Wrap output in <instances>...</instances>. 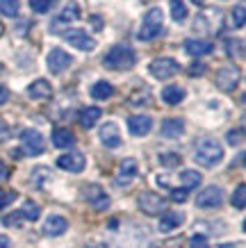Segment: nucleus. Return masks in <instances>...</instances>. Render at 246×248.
Returning a JSON list of instances; mask_svg holds the SVG:
<instances>
[{
    "label": "nucleus",
    "mask_w": 246,
    "mask_h": 248,
    "mask_svg": "<svg viewBox=\"0 0 246 248\" xmlns=\"http://www.w3.org/2000/svg\"><path fill=\"white\" fill-rule=\"evenodd\" d=\"M137 64V53L128 44L112 46L103 57V66L110 71H130Z\"/></svg>",
    "instance_id": "1"
},
{
    "label": "nucleus",
    "mask_w": 246,
    "mask_h": 248,
    "mask_svg": "<svg viewBox=\"0 0 246 248\" xmlns=\"http://www.w3.org/2000/svg\"><path fill=\"white\" fill-rule=\"evenodd\" d=\"M194 159H196V164L205 166V169H212V166H216L224 159V148H221V143L216 141V139L203 137L201 141L196 143Z\"/></svg>",
    "instance_id": "2"
},
{
    "label": "nucleus",
    "mask_w": 246,
    "mask_h": 248,
    "mask_svg": "<svg viewBox=\"0 0 246 248\" xmlns=\"http://www.w3.org/2000/svg\"><path fill=\"white\" fill-rule=\"evenodd\" d=\"M162 28H164L162 9L153 7V9H148V12H146V16H144L142 28H139V32H137V37H139V41H153V39L160 37Z\"/></svg>",
    "instance_id": "3"
},
{
    "label": "nucleus",
    "mask_w": 246,
    "mask_h": 248,
    "mask_svg": "<svg viewBox=\"0 0 246 248\" xmlns=\"http://www.w3.org/2000/svg\"><path fill=\"white\" fill-rule=\"evenodd\" d=\"M150 76L157 78V80H171L173 76H178L180 73V64L173 57H155V60L150 62Z\"/></svg>",
    "instance_id": "4"
},
{
    "label": "nucleus",
    "mask_w": 246,
    "mask_h": 248,
    "mask_svg": "<svg viewBox=\"0 0 246 248\" xmlns=\"http://www.w3.org/2000/svg\"><path fill=\"white\" fill-rule=\"evenodd\" d=\"M21 155H30V157H37L46 151V141L39 130H23L21 132Z\"/></svg>",
    "instance_id": "5"
},
{
    "label": "nucleus",
    "mask_w": 246,
    "mask_h": 248,
    "mask_svg": "<svg viewBox=\"0 0 246 248\" xmlns=\"http://www.w3.org/2000/svg\"><path fill=\"white\" fill-rule=\"evenodd\" d=\"M137 203H139V210H142L144 214H148V217H160V214L166 212V201H164L160 194H155V191H144V194H139Z\"/></svg>",
    "instance_id": "6"
},
{
    "label": "nucleus",
    "mask_w": 246,
    "mask_h": 248,
    "mask_svg": "<svg viewBox=\"0 0 246 248\" xmlns=\"http://www.w3.org/2000/svg\"><path fill=\"white\" fill-rule=\"evenodd\" d=\"M221 203H224V189L216 187V185H210L196 196L198 210H216V207H221Z\"/></svg>",
    "instance_id": "7"
},
{
    "label": "nucleus",
    "mask_w": 246,
    "mask_h": 248,
    "mask_svg": "<svg viewBox=\"0 0 246 248\" xmlns=\"http://www.w3.org/2000/svg\"><path fill=\"white\" fill-rule=\"evenodd\" d=\"M78 18H80V7H78V2H68L66 7H64L60 14L52 18L50 30L55 32V34H64V28H68V25H71V23H75Z\"/></svg>",
    "instance_id": "8"
},
{
    "label": "nucleus",
    "mask_w": 246,
    "mask_h": 248,
    "mask_svg": "<svg viewBox=\"0 0 246 248\" xmlns=\"http://www.w3.org/2000/svg\"><path fill=\"white\" fill-rule=\"evenodd\" d=\"M82 196H84V201L89 203L91 210H96V212H103L112 205L110 196L105 194L100 185H87V187L82 189Z\"/></svg>",
    "instance_id": "9"
},
{
    "label": "nucleus",
    "mask_w": 246,
    "mask_h": 248,
    "mask_svg": "<svg viewBox=\"0 0 246 248\" xmlns=\"http://www.w3.org/2000/svg\"><path fill=\"white\" fill-rule=\"evenodd\" d=\"M239 68L237 66H221L219 71H216V76H214V84L219 87L221 91H235V87L239 84Z\"/></svg>",
    "instance_id": "10"
},
{
    "label": "nucleus",
    "mask_w": 246,
    "mask_h": 248,
    "mask_svg": "<svg viewBox=\"0 0 246 248\" xmlns=\"http://www.w3.org/2000/svg\"><path fill=\"white\" fill-rule=\"evenodd\" d=\"M137 173H139L137 159H134V157H126L119 164V171H116V175H114V185H116V187H128V185H130V182L137 178Z\"/></svg>",
    "instance_id": "11"
},
{
    "label": "nucleus",
    "mask_w": 246,
    "mask_h": 248,
    "mask_svg": "<svg viewBox=\"0 0 246 248\" xmlns=\"http://www.w3.org/2000/svg\"><path fill=\"white\" fill-rule=\"evenodd\" d=\"M62 37H64L66 44H71L73 48H78V50H84V53H91V50L96 48V41L84 30H64Z\"/></svg>",
    "instance_id": "12"
},
{
    "label": "nucleus",
    "mask_w": 246,
    "mask_h": 248,
    "mask_svg": "<svg viewBox=\"0 0 246 248\" xmlns=\"http://www.w3.org/2000/svg\"><path fill=\"white\" fill-rule=\"evenodd\" d=\"M57 166L62 171H68V173H82L84 166H87V159H84V155L80 151H71L57 157Z\"/></svg>",
    "instance_id": "13"
},
{
    "label": "nucleus",
    "mask_w": 246,
    "mask_h": 248,
    "mask_svg": "<svg viewBox=\"0 0 246 248\" xmlns=\"http://www.w3.org/2000/svg\"><path fill=\"white\" fill-rule=\"evenodd\" d=\"M46 62H48V71L57 76V73L66 71V68L73 64V57H71L64 48H52L50 53H48V60Z\"/></svg>",
    "instance_id": "14"
},
{
    "label": "nucleus",
    "mask_w": 246,
    "mask_h": 248,
    "mask_svg": "<svg viewBox=\"0 0 246 248\" xmlns=\"http://www.w3.org/2000/svg\"><path fill=\"white\" fill-rule=\"evenodd\" d=\"M98 137H100V143H103L105 148H119L121 146V130L112 121H107L105 125H100Z\"/></svg>",
    "instance_id": "15"
},
{
    "label": "nucleus",
    "mask_w": 246,
    "mask_h": 248,
    "mask_svg": "<svg viewBox=\"0 0 246 248\" xmlns=\"http://www.w3.org/2000/svg\"><path fill=\"white\" fill-rule=\"evenodd\" d=\"M128 130L132 137H146L153 130V119L148 114H134L128 119Z\"/></svg>",
    "instance_id": "16"
},
{
    "label": "nucleus",
    "mask_w": 246,
    "mask_h": 248,
    "mask_svg": "<svg viewBox=\"0 0 246 248\" xmlns=\"http://www.w3.org/2000/svg\"><path fill=\"white\" fill-rule=\"evenodd\" d=\"M44 234L46 237H60V234H64L68 230V221L64 217H60V214H50V217L44 221Z\"/></svg>",
    "instance_id": "17"
},
{
    "label": "nucleus",
    "mask_w": 246,
    "mask_h": 248,
    "mask_svg": "<svg viewBox=\"0 0 246 248\" xmlns=\"http://www.w3.org/2000/svg\"><path fill=\"white\" fill-rule=\"evenodd\" d=\"M212 50H214V46L208 39H187L185 41V53L189 57H203V55H210Z\"/></svg>",
    "instance_id": "18"
},
{
    "label": "nucleus",
    "mask_w": 246,
    "mask_h": 248,
    "mask_svg": "<svg viewBox=\"0 0 246 248\" xmlns=\"http://www.w3.org/2000/svg\"><path fill=\"white\" fill-rule=\"evenodd\" d=\"M52 96V84L44 78H39L28 87V98L30 100H48Z\"/></svg>",
    "instance_id": "19"
},
{
    "label": "nucleus",
    "mask_w": 246,
    "mask_h": 248,
    "mask_svg": "<svg viewBox=\"0 0 246 248\" xmlns=\"http://www.w3.org/2000/svg\"><path fill=\"white\" fill-rule=\"evenodd\" d=\"M185 223V214L182 212H164L160 214V232H171L176 228H180Z\"/></svg>",
    "instance_id": "20"
},
{
    "label": "nucleus",
    "mask_w": 246,
    "mask_h": 248,
    "mask_svg": "<svg viewBox=\"0 0 246 248\" xmlns=\"http://www.w3.org/2000/svg\"><path fill=\"white\" fill-rule=\"evenodd\" d=\"M182 132H185V123L180 119H164L160 125V135L164 139H180Z\"/></svg>",
    "instance_id": "21"
},
{
    "label": "nucleus",
    "mask_w": 246,
    "mask_h": 248,
    "mask_svg": "<svg viewBox=\"0 0 246 248\" xmlns=\"http://www.w3.org/2000/svg\"><path fill=\"white\" fill-rule=\"evenodd\" d=\"M100 116H103V112H100V107H84V109H80V116H78V123H80L84 130L94 128L98 121H100Z\"/></svg>",
    "instance_id": "22"
},
{
    "label": "nucleus",
    "mask_w": 246,
    "mask_h": 248,
    "mask_svg": "<svg viewBox=\"0 0 246 248\" xmlns=\"http://www.w3.org/2000/svg\"><path fill=\"white\" fill-rule=\"evenodd\" d=\"M185 89L180 87V84H169V87H164L162 89V100L166 105H180L182 100H185Z\"/></svg>",
    "instance_id": "23"
},
{
    "label": "nucleus",
    "mask_w": 246,
    "mask_h": 248,
    "mask_svg": "<svg viewBox=\"0 0 246 248\" xmlns=\"http://www.w3.org/2000/svg\"><path fill=\"white\" fill-rule=\"evenodd\" d=\"M178 182L180 187L185 189V191H189V189H196L198 185L203 182V175L198 171H192V169H185V171H180L178 175Z\"/></svg>",
    "instance_id": "24"
},
{
    "label": "nucleus",
    "mask_w": 246,
    "mask_h": 248,
    "mask_svg": "<svg viewBox=\"0 0 246 248\" xmlns=\"http://www.w3.org/2000/svg\"><path fill=\"white\" fill-rule=\"evenodd\" d=\"M75 143V135L66 128H57L52 130V146L55 148H71Z\"/></svg>",
    "instance_id": "25"
},
{
    "label": "nucleus",
    "mask_w": 246,
    "mask_h": 248,
    "mask_svg": "<svg viewBox=\"0 0 246 248\" xmlns=\"http://www.w3.org/2000/svg\"><path fill=\"white\" fill-rule=\"evenodd\" d=\"M224 44H226V55L230 60H244V41L239 37H228L224 39Z\"/></svg>",
    "instance_id": "26"
},
{
    "label": "nucleus",
    "mask_w": 246,
    "mask_h": 248,
    "mask_svg": "<svg viewBox=\"0 0 246 248\" xmlns=\"http://www.w3.org/2000/svg\"><path fill=\"white\" fill-rule=\"evenodd\" d=\"M91 98H96V100H110L114 96V87L110 82H105V80H98L94 87H91Z\"/></svg>",
    "instance_id": "27"
},
{
    "label": "nucleus",
    "mask_w": 246,
    "mask_h": 248,
    "mask_svg": "<svg viewBox=\"0 0 246 248\" xmlns=\"http://www.w3.org/2000/svg\"><path fill=\"white\" fill-rule=\"evenodd\" d=\"M18 214H21L25 221H37V218L41 217V207H39L37 203H32V201H25L23 207L18 210Z\"/></svg>",
    "instance_id": "28"
},
{
    "label": "nucleus",
    "mask_w": 246,
    "mask_h": 248,
    "mask_svg": "<svg viewBox=\"0 0 246 248\" xmlns=\"http://www.w3.org/2000/svg\"><path fill=\"white\" fill-rule=\"evenodd\" d=\"M171 5V16H173V21L176 23H182L187 18V5L182 2V0H171L169 2Z\"/></svg>",
    "instance_id": "29"
},
{
    "label": "nucleus",
    "mask_w": 246,
    "mask_h": 248,
    "mask_svg": "<svg viewBox=\"0 0 246 248\" xmlns=\"http://www.w3.org/2000/svg\"><path fill=\"white\" fill-rule=\"evenodd\" d=\"M232 207L235 210H244L246 207V185H237V189L232 191Z\"/></svg>",
    "instance_id": "30"
},
{
    "label": "nucleus",
    "mask_w": 246,
    "mask_h": 248,
    "mask_svg": "<svg viewBox=\"0 0 246 248\" xmlns=\"http://www.w3.org/2000/svg\"><path fill=\"white\" fill-rule=\"evenodd\" d=\"M48 180H50V171H48L46 166H37V169L32 171V182H34V187L41 189Z\"/></svg>",
    "instance_id": "31"
},
{
    "label": "nucleus",
    "mask_w": 246,
    "mask_h": 248,
    "mask_svg": "<svg viewBox=\"0 0 246 248\" xmlns=\"http://www.w3.org/2000/svg\"><path fill=\"white\" fill-rule=\"evenodd\" d=\"M230 18H232V25H235V28H244V23H246V5L244 2H237V5H235Z\"/></svg>",
    "instance_id": "32"
},
{
    "label": "nucleus",
    "mask_w": 246,
    "mask_h": 248,
    "mask_svg": "<svg viewBox=\"0 0 246 248\" xmlns=\"http://www.w3.org/2000/svg\"><path fill=\"white\" fill-rule=\"evenodd\" d=\"M30 7L34 14H46L55 7V0H30Z\"/></svg>",
    "instance_id": "33"
},
{
    "label": "nucleus",
    "mask_w": 246,
    "mask_h": 248,
    "mask_svg": "<svg viewBox=\"0 0 246 248\" xmlns=\"http://www.w3.org/2000/svg\"><path fill=\"white\" fill-rule=\"evenodd\" d=\"M0 14L16 16L18 14V0H0Z\"/></svg>",
    "instance_id": "34"
},
{
    "label": "nucleus",
    "mask_w": 246,
    "mask_h": 248,
    "mask_svg": "<svg viewBox=\"0 0 246 248\" xmlns=\"http://www.w3.org/2000/svg\"><path fill=\"white\" fill-rule=\"evenodd\" d=\"M160 164L166 166V169L180 166V155H176V153H162V155H160Z\"/></svg>",
    "instance_id": "35"
},
{
    "label": "nucleus",
    "mask_w": 246,
    "mask_h": 248,
    "mask_svg": "<svg viewBox=\"0 0 246 248\" xmlns=\"http://www.w3.org/2000/svg\"><path fill=\"white\" fill-rule=\"evenodd\" d=\"M16 191L14 189H0V210H2V207H7L9 203H14L16 201Z\"/></svg>",
    "instance_id": "36"
},
{
    "label": "nucleus",
    "mask_w": 246,
    "mask_h": 248,
    "mask_svg": "<svg viewBox=\"0 0 246 248\" xmlns=\"http://www.w3.org/2000/svg\"><path fill=\"white\" fill-rule=\"evenodd\" d=\"M226 139H228V143H230V146H242V141H244V130H242V128L230 130Z\"/></svg>",
    "instance_id": "37"
},
{
    "label": "nucleus",
    "mask_w": 246,
    "mask_h": 248,
    "mask_svg": "<svg viewBox=\"0 0 246 248\" xmlns=\"http://www.w3.org/2000/svg\"><path fill=\"white\" fill-rule=\"evenodd\" d=\"M2 223L7 228H21V223H23V217L18 214V212H14V214H7V217L2 218Z\"/></svg>",
    "instance_id": "38"
},
{
    "label": "nucleus",
    "mask_w": 246,
    "mask_h": 248,
    "mask_svg": "<svg viewBox=\"0 0 246 248\" xmlns=\"http://www.w3.org/2000/svg\"><path fill=\"white\" fill-rule=\"evenodd\" d=\"M189 248H210L208 237H205V234H194V237L189 239Z\"/></svg>",
    "instance_id": "39"
},
{
    "label": "nucleus",
    "mask_w": 246,
    "mask_h": 248,
    "mask_svg": "<svg viewBox=\"0 0 246 248\" xmlns=\"http://www.w3.org/2000/svg\"><path fill=\"white\" fill-rule=\"evenodd\" d=\"M171 198L176 203H185L187 201V191L185 189H171Z\"/></svg>",
    "instance_id": "40"
},
{
    "label": "nucleus",
    "mask_w": 246,
    "mask_h": 248,
    "mask_svg": "<svg viewBox=\"0 0 246 248\" xmlns=\"http://www.w3.org/2000/svg\"><path fill=\"white\" fill-rule=\"evenodd\" d=\"M203 71H205V66L196 62V64H192V66H189V76H192V78H198V76L203 73Z\"/></svg>",
    "instance_id": "41"
},
{
    "label": "nucleus",
    "mask_w": 246,
    "mask_h": 248,
    "mask_svg": "<svg viewBox=\"0 0 246 248\" xmlns=\"http://www.w3.org/2000/svg\"><path fill=\"white\" fill-rule=\"evenodd\" d=\"M89 21H91V25H94L96 30H103V18H100L98 14H94V16L89 18Z\"/></svg>",
    "instance_id": "42"
},
{
    "label": "nucleus",
    "mask_w": 246,
    "mask_h": 248,
    "mask_svg": "<svg viewBox=\"0 0 246 248\" xmlns=\"http://www.w3.org/2000/svg\"><path fill=\"white\" fill-rule=\"evenodd\" d=\"M7 178H9V169L5 166V162L0 159V180H7Z\"/></svg>",
    "instance_id": "43"
},
{
    "label": "nucleus",
    "mask_w": 246,
    "mask_h": 248,
    "mask_svg": "<svg viewBox=\"0 0 246 248\" xmlns=\"http://www.w3.org/2000/svg\"><path fill=\"white\" fill-rule=\"evenodd\" d=\"M9 100V91H7V87H0V105H5Z\"/></svg>",
    "instance_id": "44"
},
{
    "label": "nucleus",
    "mask_w": 246,
    "mask_h": 248,
    "mask_svg": "<svg viewBox=\"0 0 246 248\" xmlns=\"http://www.w3.org/2000/svg\"><path fill=\"white\" fill-rule=\"evenodd\" d=\"M0 248H12V239L7 234H0Z\"/></svg>",
    "instance_id": "45"
},
{
    "label": "nucleus",
    "mask_w": 246,
    "mask_h": 248,
    "mask_svg": "<svg viewBox=\"0 0 246 248\" xmlns=\"http://www.w3.org/2000/svg\"><path fill=\"white\" fill-rule=\"evenodd\" d=\"M216 248H237V246H235V244H219Z\"/></svg>",
    "instance_id": "46"
},
{
    "label": "nucleus",
    "mask_w": 246,
    "mask_h": 248,
    "mask_svg": "<svg viewBox=\"0 0 246 248\" xmlns=\"http://www.w3.org/2000/svg\"><path fill=\"white\" fill-rule=\"evenodd\" d=\"M192 2H194L196 7H203V5H205V0H192Z\"/></svg>",
    "instance_id": "47"
},
{
    "label": "nucleus",
    "mask_w": 246,
    "mask_h": 248,
    "mask_svg": "<svg viewBox=\"0 0 246 248\" xmlns=\"http://www.w3.org/2000/svg\"><path fill=\"white\" fill-rule=\"evenodd\" d=\"M2 32H5V25H2V23H0V34H2Z\"/></svg>",
    "instance_id": "48"
},
{
    "label": "nucleus",
    "mask_w": 246,
    "mask_h": 248,
    "mask_svg": "<svg viewBox=\"0 0 246 248\" xmlns=\"http://www.w3.org/2000/svg\"><path fill=\"white\" fill-rule=\"evenodd\" d=\"M87 248H100V246H96V244H89V246H87Z\"/></svg>",
    "instance_id": "49"
}]
</instances>
